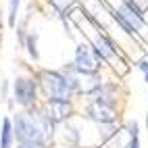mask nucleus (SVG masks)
Returning a JSON list of instances; mask_svg holds the SVG:
<instances>
[{
	"mask_svg": "<svg viewBox=\"0 0 148 148\" xmlns=\"http://www.w3.org/2000/svg\"><path fill=\"white\" fill-rule=\"evenodd\" d=\"M98 134H100L102 142H108V140H113L115 136H119V130H117L115 123H100L98 125Z\"/></svg>",
	"mask_w": 148,
	"mask_h": 148,
	"instance_id": "obj_8",
	"label": "nucleus"
},
{
	"mask_svg": "<svg viewBox=\"0 0 148 148\" xmlns=\"http://www.w3.org/2000/svg\"><path fill=\"white\" fill-rule=\"evenodd\" d=\"M54 125L46 119L42 108L38 111H23L17 113L13 119V134L17 142H46L48 138H52Z\"/></svg>",
	"mask_w": 148,
	"mask_h": 148,
	"instance_id": "obj_1",
	"label": "nucleus"
},
{
	"mask_svg": "<svg viewBox=\"0 0 148 148\" xmlns=\"http://www.w3.org/2000/svg\"><path fill=\"white\" fill-rule=\"evenodd\" d=\"M0 46H2V32H0Z\"/></svg>",
	"mask_w": 148,
	"mask_h": 148,
	"instance_id": "obj_18",
	"label": "nucleus"
},
{
	"mask_svg": "<svg viewBox=\"0 0 148 148\" xmlns=\"http://www.w3.org/2000/svg\"><path fill=\"white\" fill-rule=\"evenodd\" d=\"M19 4H21V0H8V25H11V27L17 25V11H19Z\"/></svg>",
	"mask_w": 148,
	"mask_h": 148,
	"instance_id": "obj_11",
	"label": "nucleus"
},
{
	"mask_svg": "<svg viewBox=\"0 0 148 148\" xmlns=\"http://www.w3.org/2000/svg\"><path fill=\"white\" fill-rule=\"evenodd\" d=\"M42 111L52 125H58V123H63L71 117L73 106H71V100H46Z\"/></svg>",
	"mask_w": 148,
	"mask_h": 148,
	"instance_id": "obj_5",
	"label": "nucleus"
},
{
	"mask_svg": "<svg viewBox=\"0 0 148 148\" xmlns=\"http://www.w3.org/2000/svg\"><path fill=\"white\" fill-rule=\"evenodd\" d=\"M125 130L130 136H138V121H127L125 123Z\"/></svg>",
	"mask_w": 148,
	"mask_h": 148,
	"instance_id": "obj_14",
	"label": "nucleus"
},
{
	"mask_svg": "<svg viewBox=\"0 0 148 148\" xmlns=\"http://www.w3.org/2000/svg\"><path fill=\"white\" fill-rule=\"evenodd\" d=\"M0 29H2V11H0Z\"/></svg>",
	"mask_w": 148,
	"mask_h": 148,
	"instance_id": "obj_17",
	"label": "nucleus"
},
{
	"mask_svg": "<svg viewBox=\"0 0 148 148\" xmlns=\"http://www.w3.org/2000/svg\"><path fill=\"white\" fill-rule=\"evenodd\" d=\"M50 2H52V0H50Z\"/></svg>",
	"mask_w": 148,
	"mask_h": 148,
	"instance_id": "obj_19",
	"label": "nucleus"
},
{
	"mask_svg": "<svg viewBox=\"0 0 148 148\" xmlns=\"http://www.w3.org/2000/svg\"><path fill=\"white\" fill-rule=\"evenodd\" d=\"M63 140H65L67 144H75L77 140H79V134H77L75 127H67L65 134H63Z\"/></svg>",
	"mask_w": 148,
	"mask_h": 148,
	"instance_id": "obj_12",
	"label": "nucleus"
},
{
	"mask_svg": "<svg viewBox=\"0 0 148 148\" xmlns=\"http://www.w3.org/2000/svg\"><path fill=\"white\" fill-rule=\"evenodd\" d=\"M125 148H140V138H138V136H132V140L125 144Z\"/></svg>",
	"mask_w": 148,
	"mask_h": 148,
	"instance_id": "obj_15",
	"label": "nucleus"
},
{
	"mask_svg": "<svg viewBox=\"0 0 148 148\" xmlns=\"http://www.w3.org/2000/svg\"><path fill=\"white\" fill-rule=\"evenodd\" d=\"M84 117L86 119H90L94 123H115V106H108V104H100V102H90L86 106L84 111Z\"/></svg>",
	"mask_w": 148,
	"mask_h": 148,
	"instance_id": "obj_6",
	"label": "nucleus"
},
{
	"mask_svg": "<svg viewBox=\"0 0 148 148\" xmlns=\"http://www.w3.org/2000/svg\"><path fill=\"white\" fill-rule=\"evenodd\" d=\"M108 13H111V15H113V19H115V21H117V23H119V25L123 27V32H125L127 36H136V29H134L130 23L125 21V17H123L119 11H117V8H108Z\"/></svg>",
	"mask_w": 148,
	"mask_h": 148,
	"instance_id": "obj_9",
	"label": "nucleus"
},
{
	"mask_svg": "<svg viewBox=\"0 0 148 148\" xmlns=\"http://www.w3.org/2000/svg\"><path fill=\"white\" fill-rule=\"evenodd\" d=\"M73 65V71L77 75H92V73H98V61L92 52V48L88 44H79L75 50V61L71 63Z\"/></svg>",
	"mask_w": 148,
	"mask_h": 148,
	"instance_id": "obj_4",
	"label": "nucleus"
},
{
	"mask_svg": "<svg viewBox=\"0 0 148 148\" xmlns=\"http://www.w3.org/2000/svg\"><path fill=\"white\" fill-rule=\"evenodd\" d=\"M13 98L17 100V104H21L23 108L36 106L38 100V86L34 79L29 77H17L13 84Z\"/></svg>",
	"mask_w": 148,
	"mask_h": 148,
	"instance_id": "obj_3",
	"label": "nucleus"
},
{
	"mask_svg": "<svg viewBox=\"0 0 148 148\" xmlns=\"http://www.w3.org/2000/svg\"><path fill=\"white\" fill-rule=\"evenodd\" d=\"M38 84L48 100H71L73 88L67 84V77L61 71H40L38 73Z\"/></svg>",
	"mask_w": 148,
	"mask_h": 148,
	"instance_id": "obj_2",
	"label": "nucleus"
},
{
	"mask_svg": "<svg viewBox=\"0 0 148 148\" xmlns=\"http://www.w3.org/2000/svg\"><path fill=\"white\" fill-rule=\"evenodd\" d=\"M13 121L8 119V117H4L2 119V132H0V148H11L13 146Z\"/></svg>",
	"mask_w": 148,
	"mask_h": 148,
	"instance_id": "obj_7",
	"label": "nucleus"
},
{
	"mask_svg": "<svg viewBox=\"0 0 148 148\" xmlns=\"http://www.w3.org/2000/svg\"><path fill=\"white\" fill-rule=\"evenodd\" d=\"M17 148H46V142H21Z\"/></svg>",
	"mask_w": 148,
	"mask_h": 148,
	"instance_id": "obj_13",
	"label": "nucleus"
},
{
	"mask_svg": "<svg viewBox=\"0 0 148 148\" xmlns=\"http://www.w3.org/2000/svg\"><path fill=\"white\" fill-rule=\"evenodd\" d=\"M25 46H27L29 56H32L34 61H38L40 54H38V36H36V34H29V36L25 38Z\"/></svg>",
	"mask_w": 148,
	"mask_h": 148,
	"instance_id": "obj_10",
	"label": "nucleus"
},
{
	"mask_svg": "<svg viewBox=\"0 0 148 148\" xmlns=\"http://www.w3.org/2000/svg\"><path fill=\"white\" fill-rule=\"evenodd\" d=\"M138 67H140V71L144 73V79L148 82V61H142V63L138 65Z\"/></svg>",
	"mask_w": 148,
	"mask_h": 148,
	"instance_id": "obj_16",
	"label": "nucleus"
}]
</instances>
